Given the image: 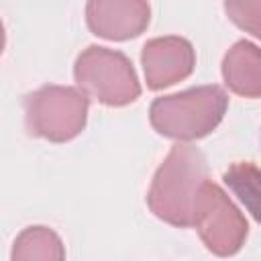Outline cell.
Returning a JSON list of instances; mask_svg holds the SVG:
<instances>
[{"label": "cell", "mask_w": 261, "mask_h": 261, "mask_svg": "<svg viewBox=\"0 0 261 261\" xmlns=\"http://www.w3.org/2000/svg\"><path fill=\"white\" fill-rule=\"evenodd\" d=\"M206 181V161L192 145H173L165 163L153 177L147 202L155 216L175 224H194V204Z\"/></svg>", "instance_id": "obj_1"}, {"label": "cell", "mask_w": 261, "mask_h": 261, "mask_svg": "<svg viewBox=\"0 0 261 261\" xmlns=\"http://www.w3.org/2000/svg\"><path fill=\"white\" fill-rule=\"evenodd\" d=\"M228 98L218 86H202L157 98L151 104V124L157 133L181 141L208 135L224 116Z\"/></svg>", "instance_id": "obj_2"}, {"label": "cell", "mask_w": 261, "mask_h": 261, "mask_svg": "<svg viewBox=\"0 0 261 261\" xmlns=\"http://www.w3.org/2000/svg\"><path fill=\"white\" fill-rule=\"evenodd\" d=\"M88 98L84 90L61 86H45L24 96L22 104L29 133L55 143L73 139L86 124Z\"/></svg>", "instance_id": "obj_3"}, {"label": "cell", "mask_w": 261, "mask_h": 261, "mask_svg": "<svg viewBox=\"0 0 261 261\" xmlns=\"http://www.w3.org/2000/svg\"><path fill=\"white\" fill-rule=\"evenodd\" d=\"M75 80L80 88L108 106H124L141 94L130 61L106 47H88L75 61Z\"/></svg>", "instance_id": "obj_4"}, {"label": "cell", "mask_w": 261, "mask_h": 261, "mask_svg": "<svg viewBox=\"0 0 261 261\" xmlns=\"http://www.w3.org/2000/svg\"><path fill=\"white\" fill-rule=\"evenodd\" d=\"M194 224L210 251L216 255H232L247 237V220L212 181H204L194 204Z\"/></svg>", "instance_id": "obj_5"}, {"label": "cell", "mask_w": 261, "mask_h": 261, "mask_svg": "<svg viewBox=\"0 0 261 261\" xmlns=\"http://www.w3.org/2000/svg\"><path fill=\"white\" fill-rule=\"evenodd\" d=\"M86 16L94 35L124 41L149 24V4L147 0H88Z\"/></svg>", "instance_id": "obj_6"}, {"label": "cell", "mask_w": 261, "mask_h": 261, "mask_svg": "<svg viewBox=\"0 0 261 261\" xmlns=\"http://www.w3.org/2000/svg\"><path fill=\"white\" fill-rule=\"evenodd\" d=\"M143 67L147 84L153 90L171 86L192 73L196 55L192 45L179 37L153 39L143 47Z\"/></svg>", "instance_id": "obj_7"}, {"label": "cell", "mask_w": 261, "mask_h": 261, "mask_svg": "<svg viewBox=\"0 0 261 261\" xmlns=\"http://www.w3.org/2000/svg\"><path fill=\"white\" fill-rule=\"evenodd\" d=\"M226 86L247 98L261 96V49L249 41H239L222 61Z\"/></svg>", "instance_id": "obj_8"}, {"label": "cell", "mask_w": 261, "mask_h": 261, "mask_svg": "<svg viewBox=\"0 0 261 261\" xmlns=\"http://www.w3.org/2000/svg\"><path fill=\"white\" fill-rule=\"evenodd\" d=\"M222 177L224 184L251 212V216L261 222V169L249 161H243L230 165Z\"/></svg>", "instance_id": "obj_9"}, {"label": "cell", "mask_w": 261, "mask_h": 261, "mask_svg": "<svg viewBox=\"0 0 261 261\" xmlns=\"http://www.w3.org/2000/svg\"><path fill=\"white\" fill-rule=\"evenodd\" d=\"M61 241L45 226L27 228L14 243L12 259H63Z\"/></svg>", "instance_id": "obj_10"}, {"label": "cell", "mask_w": 261, "mask_h": 261, "mask_svg": "<svg viewBox=\"0 0 261 261\" xmlns=\"http://www.w3.org/2000/svg\"><path fill=\"white\" fill-rule=\"evenodd\" d=\"M228 18L261 39V0H224Z\"/></svg>", "instance_id": "obj_11"}]
</instances>
